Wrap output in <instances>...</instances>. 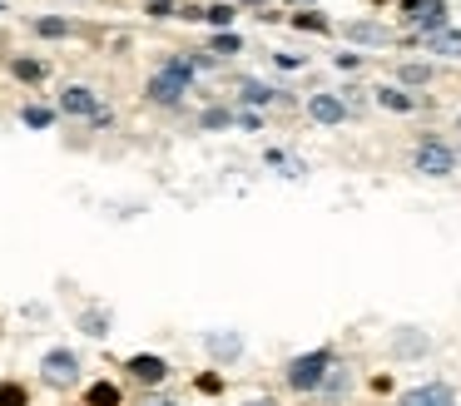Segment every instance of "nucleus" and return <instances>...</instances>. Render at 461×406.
<instances>
[{"mask_svg":"<svg viewBox=\"0 0 461 406\" xmlns=\"http://www.w3.org/2000/svg\"><path fill=\"white\" fill-rule=\"evenodd\" d=\"M189 85H194V65L179 55V59H164L159 75L149 79V89H144V95H149V104H184Z\"/></svg>","mask_w":461,"mask_h":406,"instance_id":"obj_1","label":"nucleus"},{"mask_svg":"<svg viewBox=\"0 0 461 406\" xmlns=\"http://www.w3.org/2000/svg\"><path fill=\"white\" fill-rule=\"evenodd\" d=\"M402 20L417 35H437V30L451 25V5L447 0H402Z\"/></svg>","mask_w":461,"mask_h":406,"instance_id":"obj_2","label":"nucleus"},{"mask_svg":"<svg viewBox=\"0 0 461 406\" xmlns=\"http://www.w3.org/2000/svg\"><path fill=\"white\" fill-rule=\"evenodd\" d=\"M60 114H75V119H95V124H110V109L100 104L90 85H65L60 89Z\"/></svg>","mask_w":461,"mask_h":406,"instance_id":"obj_3","label":"nucleus"},{"mask_svg":"<svg viewBox=\"0 0 461 406\" xmlns=\"http://www.w3.org/2000/svg\"><path fill=\"white\" fill-rule=\"evenodd\" d=\"M411 164H417V174H427V178H447L451 168H456V149L441 144V139H421L417 154H411Z\"/></svg>","mask_w":461,"mask_h":406,"instance_id":"obj_4","label":"nucleus"},{"mask_svg":"<svg viewBox=\"0 0 461 406\" xmlns=\"http://www.w3.org/2000/svg\"><path fill=\"white\" fill-rule=\"evenodd\" d=\"M328 366H332V352H328V347H318V352L298 356V362L288 366V386H298V392H318V382H322Z\"/></svg>","mask_w":461,"mask_h":406,"instance_id":"obj_5","label":"nucleus"},{"mask_svg":"<svg viewBox=\"0 0 461 406\" xmlns=\"http://www.w3.org/2000/svg\"><path fill=\"white\" fill-rule=\"evenodd\" d=\"M41 376H45L50 386H60V392H65V386H75V382H80V356H75V352H65V347H55V352H45Z\"/></svg>","mask_w":461,"mask_h":406,"instance_id":"obj_6","label":"nucleus"},{"mask_svg":"<svg viewBox=\"0 0 461 406\" xmlns=\"http://www.w3.org/2000/svg\"><path fill=\"white\" fill-rule=\"evenodd\" d=\"M308 119H312V124H322V129H338L342 119H348V104H342L338 95H328V89H322V95L308 99Z\"/></svg>","mask_w":461,"mask_h":406,"instance_id":"obj_7","label":"nucleus"},{"mask_svg":"<svg viewBox=\"0 0 461 406\" xmlns=\"http://www.w3.org/2000/svg\"><path fill=\"white\" fill-rule=\"evenodd\" d=\"M130 376L134 382H144V386H159L164 376H169V366H164V356H149V352H140V356H130Z\"/></svg>","mask_w":461,"mask_h":406,"instance_id":"obj_8","label":"nucleus"},{"mask_svg":"<svg viewBox=\"0 0 461 406\" xmlns=\"http://www.w3.org/2000/svg\"><path fill=\"white\" fill-rule=\"evenodd\" d=\"M402 406H456V392L447 382H431V386H417V392L402 396Z\"/></svg>","mask_w":461,"mask_h":406,"instance_id":"obj_9","label":"nucleus"},{"mask_svg":"<svg viewBox=\"0 0 461 406\" xmlns=\"http://www.w3.org/2000/svg\"><path fill=\"white\" fill-rule=\"evenodd\" d=\"M342 35L357 40V45H387L392 30H387V25H377V20H348V25H342Z\"/></svg>","mask_w":461,"mask_h":406,"instance_id":"obj_10","label":"nucleus"},{"mask_svg":"<svg viewBox=\"0 0 461 406\" xmlns=\"http://www.w3.org/2000/svg\"><path fill=\"white\" fill-rule=\"evenodd\" d=\"M372 99H377L382 109H392V114H411V109H417V95H407V89H397V85H377Z\"/></svg>","mask_w":461,"mask_h":406,"instance_id":"obj_11","label":"nucleus"},{"mask_svg":"<svg viewBox=\"0 0 461 406\" xmlns=\"http://www.w3.org/2000/svg\"><path fill=\"white\" fill-rule=\"evenodd\" d=\"M421 50H431V55H447V59H461V35L456 30H437V35H417Z\"/></svg>","mask_w":461,"mask_h":406,"instance_id":"obj_12","label":"nucleus"},{"mask_svg":"<svg viewBox=\"0 0 461 406\" xmlns=\"http://www.w3.org/2000/svg\"><path fill=\"white\" fill-rule=\"evenodd\" d=\"M203 342H209V352H213V356H223V362H233V356L243 352V342H239L233 332H213V337H203Z\"/></svg>","mask_w":461,"mask_h":406,"instance_id":"obj_13","label":"nucleus"},{"mask_svg":"<svg viewBox=\"0 0 461 406\" xmlns=\"http://www.w3.org/2000/svg\"><path fill=\"white\" fill-rule=\"evenodd\" d=\"M278 99V89L263 85V79H243V104H273Z\"/></svg>","mask_w":461,"mask_h":406,"instance_id":"obj_14","label":"nucleus"},{"mask_svg":"<svg viewBox=\"0 0 461 406\" xmlns=\"http://www.w3.org/2000/svg\"><path fill=\"white\" fill-rule=\"evenodd\" d=\"M397 79L402 85H431V65L427 59H407V65L397 69Z\"/></svg>","mask_w":461,"mask_h":406,"instance_id":"obj_15","label":"nucleus"},{"mask_svg":"<svg viewBox=\"0 0 461 406\" xmlns=\"http://www.w3.org/2000/svg\"><path fill=\"white\" fill-rule=\"evenodd\" d=\"M233 15H239L233 5H209V10H199V20H209L213 30H229V25H233Z\"/></svg>","mask_w":461,"mask_h":406,"instance_id":"obj_16","label":"nucleus"},{"mask_svg":"<svg viewBox=\"0 0 461 406\" xmlns=\"http://www.w3.org/2000/svg\"><path fill=\"white\" fill-rule=\"evenodd\" d=\"M90 406H120V386H114V382H95L90 386Z\"/></svg>","mask_w":461,"mask_h":406,"instance_id":"obj_17","label":"nucleus"},{"mask_svg":"<svg viewBox=\"0 0 461 406\" xmlns=\"http://www.w3.org/2000/svg\"><path fill=\"white\" fill-rule=\"evenodd\" d=\"M0 406H31V396L21 382H0Z\"/></svg>","mask_w":461,"mask_h":406,"instance_id":"obj_18","label":"nucleus"},{"mask_svg":"<svg viewBox=\"0 0 461 406\" xmlns=\"http://www.w3.org/2000/svg\"><path fill=\"white\" fill-rule=\"evenodd\" d=\"M213 55H239V50H243V40L239 35H233V30H219V35H213Z\"/></svg>","mask_w":461,"mask_h":406,"instance_id":"obj_19","label":"nucleus"},{"mask_svg":"<svg viewBox=\"0 0 461 406\" xmlns=\"http://www.w3.org/2000/svg\"><path fill=\"white\" fill-rule=\"evenodd\" d=\"M21 119H25L31 129H45V124L55 119V109H45V104H25V109H21Z\"/></svg>","mask_w":461,"mask_h":406,"instance_id":"obj_20","label":"nucleus"},{"mask_svg":"<svg viewBox=\"0 0 461 406\" xmlns=\"http://www.w3.org/2000/svg\"><path fill=\"white\" fill-rule=\"evenodd\" d=\"M397 352H402V356L427 352V337H421V332H397Z\"/></svg>","mask_w":461,"mask_h":406,"instance_id":"obj_21","label":"nucleus"},{"mask_svg":"<svg viewBox=\"0 0 461 406\" xmlns=\"http://www.w3.org/2000/svg\"><path fill=\"white\" fill-rule=\"evenodd\" d=\"M35 35L60 40V35H70V20H35Z\"/></svg>","mask_w":461,"mask_h":406,"instance_id":"obj_22","label":"nucleus"},{"mask_svg":"<svg viewBox=\"0 0 461 406\" xmlns=\"http://www.w3.org/2000/svg\"><path fill=\"white\" fill-rule=\"evenodd\" d=\"M80 327H85L90 337H104V332H110V317H104V312H85Z\"/></svg>","mask_w":461,"mask_h":406,"instance_id":"obj_23","label":"nucleus"},{"mask_svg":"<svg viewBox=\"0 0 461 406\" xmlns=\"http://www.w3.org/2000/svg\"><path fill=\"white\" fill-rule=\"evenodd\" d=\"M233 124V109H203V129H229Z\"/></svg>","mask_w":461,"mask_h":406,"instance_id":"obj_24","label":"nucleus"},{"mask_svg":"<svg viewBox=\"0 0 461 406\" xmlns=\"http://www.w3.org/2000/svg\"><path fill=\"white\" fill-rule=\"evenodd\" d=\"M15 75H21V79H45V65H41V59H15Z\"/></svg>","mask_w":461,"mask_h":406,"instance_id":"obj_25","label":"nucleus"},{"mask_svg":"<svg viewBox=\"0 0 461 406\" xmlns=\"http://www.w3.org/2000/svg\"><path fill=\"white\" fill-rule=\"evenodd\" d=\"M293 25H298V30H332L322 15H293Z\"/></svg>","mask_w":461,"mask_h":406,"instance_id":"obj_26","label":"nucleus"},{"mask_svg":"<svg viewBox=\"0 0 461 406\" xmlns=\"http://www.w3.org/2000/svg\"><path fill=\"white\" fill-rule=\"evenodd\" d=\"M149 15H154V20H164V15H179V5H174V0H149Z\"/></svg>","mask_w":461,"mask_h":406,"instance_id":"obj_27","label":"nucleus"},{"mask_svg":"<svg viewBox=\"0 0 461 406\" xmlns=\"http://www.w3.org/2000/svg\"><path fill=\"white\" fill-rule=\"evenodd\" d=\"M144 406H179V401H169V396H149Z\"/></svg>","mask_w":461,"mask_h":406,"instance_id":"obj_28","label":"nucleus"},{"mask_svg":"<svg viewBox=\"0 0 461 406\" xmlns=\"http://www.w3.org/2000/svg\"><path fill=\"white\" fill-rule=\"evenodd\" d=\"M243 406H273V401H268V396H263V401H243Z\"/></svg>","mask_w":461,"mask_h":406,"instance_id":"obj_29","label":"nucleus"},{"mask_svg":"<svg viewBox=\"0 0 461 406\" xmlns=\"http://www.w3.org/2000/svg\"><path fill=\"white\" fill-rule=\"evenodd\" d=\"M283 5H312V0H283Z\"/></svg>","mask_w":461,"mask_h":406,"instance_id":"obj_30","label":"nucleus"},{"mask_svg":"<svg viewBox=\"0 0 461 406\" xmlns=\"http://www.w3.org/2000/svg\"><path fill=\"white\" fill-rule=\"evenodd\" d=\"M239 5H263V0H239Z\"/></svg>","mask_w":461,"mask_h":406,"instance_id":"obj_31","label":"nucleus"},{"mask_svg":"<svg viewBox=\"0 0 461 406\" xmlns=\"http://www.w3.org/2000/svg\"><path fill=\"white\" fill-rule=\"evenodd\" d=\"M456 129H461V114H456Z\"/></svg>","mask_w":461,"mask_h":406,"instance_id":"obj_32","label":"nucleus"}]
</instances>
